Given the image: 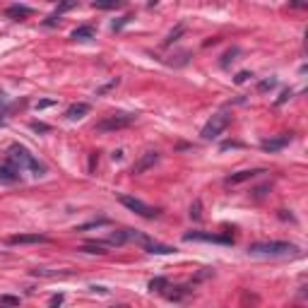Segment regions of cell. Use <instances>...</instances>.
Returning a JSON list of instances; mask_svg holds the SVG:
<instances>
[{"label": "cell", "mask_w": 308, "mask_h": 308, "mask_svg": "<svg viewBox=\"0 0 308 308\" xmlns=\"http://www.w3.org/2000/svg\"><path fill=\"white\" fill-rule=\"evenodd\" d=\"M8 164H12L17 171H32L34 176H44L46 166L41 162L34 159V154H29V149H24L20 144H12L8 152Z\"/></svg>", "instance_id": "1"}, {"label": "cell", "mask_w": 308, "mask_h": 308, "mask_svg": "<svg viewBox=\"0 0 308 308\" xmlns=\"http://www.w3.org/2000/svg\"><path fill=\"white\" fill-rule=\"evenodd\" d=\"M296 251L298 248L294 243L286 241H263L248 246V255H255V258H284V255H291Z\"/></svg>", "instance_id": "2"}, {"label": "cell", "mask_w": 308, "mask_h": 308, "mask_svg": "<svg viewBox=\"0 0 308 308\" xmlns=\"http://www.w3.org/2000/svg\"><path fill=\"white\" fill-rule=\"evenodd\" d=\"M135 123V113H109V116H104L97 125H94V130L97 132H113V130H123V128H128Z\"/></svg>", "instance_id": "3"}, {"label": "cell", "mask_w": 308, "mask_h": 308, "mask_svg": "<svg viewBox=\"0 0 308 308\" xmlns=\"http://www.w3.org/2000/svg\"><path fill=\"white\" fill-rule=\"evenodd\" d=\"M231 123V113H226V111H219V113H214L212 118H209L207 123H205V128H202V132H200V137L202 140H217L221 132L229 128Z\"/></svg>", "instance_id": "4"}, {"label": "cell", "mask_w": 308, "mask_h": 308, "mask_svg": "<svg viewBox=\"0 0 308 308\" xmlns=\"http://www.w3.org/2000/svg\"><path fill=\"white\" fill-rule=\"evenodd\" d=\"M121 205L123 207H128L130 212H135L137 217H144V219H154V217H159V209L157 207H149L147 202H142V200L132 198V195H121Z\"/></svg>", "instance_id": "5"}, {"label": "cell", "mask_w": 308, "mask_h": 308, "mask_svg": "<svg viewBox=\"0 0 308 308\" xmlns=\"http://www.w3.org/2000/svg\"><path fill=\"white\" fill-rule=\"evenodd\" d=\"M183 241H205V243H234L231 236H221V234H202V231H190L183 236Z\"/></svg>", "instance_id": "6"}, {"label": "cell", "mask_w": 308, "mask_h": 308, "mask_svg": "<svg viewBox=\"0 0 308 308\" xmlns=\"http://www.w3.org/2000/svg\"><path fill=\"white\" fill-rule=\"evenodd\" d=\"M159 162V152H154V149H149V152H144L135 164H132V169H130V174L132 176H140V174H144L147 169H152L154 164Z\"/></svg>", "instance_id": "7"}, {"label": "cell", "mask_w": 308, "mask_h": 308, "mask_svg": "<svg viewBox=\"0 0 308 308\" xmlns=\"http://www.w3.org/2000/svg\"><path fill=\"white\" fill-rule=\"evenodd\" d=\"M294 140V135L291 132H282V135H277V137H270V140H263L260 147H263V152H279V149H284L286 144Z\"/></svg>", "instance_id": "8"}, {"label": "cell", "mask_w": 308, "mask_h": 308, "mask_svg": "<svg viewBox=\"0 0 308 308\" xmlns=\"http://www.w3.org/2000/svg\"><path fill=\"white\" fill-rule=\"evenodd\" d=\"M260 174H265V169H243V171H236V174H231V176H226V186H239V183H243V181H251V178L260 176Z\"/></svg>", "instance_id": "9"}, {"label": "cell", "mask_w": 308, "mask_h": 308, "mask_svg": "<svg viewBox=\"0 0 308 308\" xmlns=\"http://www.w3.org/2000/svg\"><path fill=\"white\" fill-rule=\"evenodd\" d=\"M10 246H27V243H48V236L44 234H17L8 239Z\"/></svg>", "instance_id": "10"}, {"label": "cell", "mask_w": 308, "mask_h": 308, "mask_svg": "<svg viewBox=\"0 0 308 308\" xmlns=\"http://www.w3.org/2000/svg\"><path fill=\"white\" fill-rule=\"evenodd\" d=\"M137 239L142 241V248L147 251V253H152V255H169V253H174V248H171V246H164V243L149 241L147 236H137Z\"/></svg>", "instance_id": "11"}, {"label": "cell", "mask_w": 308, "mask_h": 308, "mask_svg": "<svg viewBox=\"0 0 308 308\" xmlns=\"http://www.w3.org/2000/svg\"><path fill=\"white\" fill-rule=\"evenodd\" d=\"M87 113H89V104L80 101V104H72V106L65 111V118L67 121H80V118H85Z\"/></svg>", "instance_id": "12"}, {"label": "cell", "mask_w": 308, "mask_h": 308, "mask_svg": "<svg viewBox=\"0 0 308 308\" xmlns=\"http://www.w3.org/2000/svg\"><path fill=\"white\" fill-rule=\"evenodd\" d=\"M5 15L12 17V20H27V17H32L34 15V10L32 8H27V5H10V8L5 10Z\"/></svg>", "instance_id": "13"}, {"label": "cell", "mask_w": 308, "mask_h": 308, "mask_svg": "<svg viewBox=\"0 0 308 308\" xmlns=\"http://www.w3.org/2000/svg\"><path fill=\"white\" fill-rule=\"evenodd\" d=\"M0 181H3V183H17V181H20V171L12 164L0 166Z\"/></svg>", "instance_id": "14"}, {"label": "cell", "mask_w": 308, "mask_h": 308, "mask_svg": "<svg viewBox=\"0 0 308 308\" xmlns=\"http://www.w3.org/2000/svg\"><path fill=\"white\" fill-rule=\"evenodd\" d=\"M92 36H94V27H89V24H82V27H77L75 32H72L75 41H89Z\"/></svg>", "instance_id": "15"}, {"label": "cell", "mask_w": 308, "mask_h": 308, "mask_svg": "<svg viewBox=\"0 0 308 308\" xmlns=\"http://www.w3.org/2000/svg\"><path fill=\"white\" fill-rule=\"evenodd\" d=\"M166 289H169V279L164 277H154L152 282H149V291H157V294H166Z\"/></svg>", "instance_id": "16"}, {"label": "cell", "mask_w": 308, "mask_h": 308, "mask_svg": "<svg viewBox=\"0 0 308 308\" xmlns=\"http://www.w3.org/2000/svg\"><path fill=\"white\" fill-rule=\"evenodd\" d=\"M0 306L15 308V306H20V298L17 296H0Z\"/></svg>", "instance_id": "17"}, {"label": "cell", "mask_w": 308, "mask_h": 308, "mask_svg": "<svg viewBox=\"0 0 308 308\" xmlns=\"http://www.w3.org/2000/svg\"><path fill=\"white\" fill-rule=\"evenodd\" d=\"M80 251H82V253H97V255H104L106 253V251H104V246H82V248H80Z\"/></svg>", "instance_id": "18"}, {"label": "cell", "mask_w": 308, "mask_h": 308, "mask_svg": "<svg viewBox=\"0 0 308 308\" xmlns=\"http://www.w3.org/2000/svg\"><path fill=\"white\" fill-rule=\"evenodd\" d=\"M130 20H132V15H125V17H121L118 22H113V24H111V29H113V32H121L123 27H125V24L130 22Z\"/></svg>", "instance_id": "19"}, {"label": "cell", "mask_w": 308, "mask_h": 308, "mask_svg": "<svg viewBox=\"0 0 308 308\" xmlns=\"http://www.w3.org/2000/svg\"><path fill=\"white\" fill-rule=\"evenodd\" d=\"M109 219H97V221H89V224H82L77 231H87V229H94V226H106Z\"/></svg>", "instance_id": "20"}, {"label": "cell", "mask_w": 308, "mask_h": 308, "mask_svg": "<svg viewBox=\"0 0 308 308\" xmlns=\"http://www.w3.org/2000/svg\"><path fill=\"white\" fill-rule=\"evenodd\" d=\"M63 301H65V294H55V296H51V301H48V308H60Z\"/></svg>", "instance_id": "21"}, {"label": "cell", "mask_w": 308, "mask_h": 308, "mask_svg": "<svg viewBox=\"0 0 308 308\" xmlns=\"http://www.w3.org/2000/svg\"><path fill=\"white\" fill-rule=\"evenodd\" d=\"M97 10H113V8H121V3H94Z\"/></svg>", "instance_id": "22"}, {"label": "cell", "mask_w": 308, "mask_h": 308, "mask_svg": "<svg viewBox=\"0 0 308 308\" xmlns=\"http://www.w3.org/2000/svg\"><path fill=\"white\" fill-rule=\"evenodd\" d=\"M277 85L275 77H270V80H265V82H260V92H267V89H272Z\"/></svg>", "instance_id": "23"}, {"label": "cell", "mask_w": 308, "mask_h": 308, "mask_svg": "<svg viewBox=\"0 0 308 308\" xmlns=\"http://www.w3.org/2000/svg\"><path fill=\"white\" fill-rule=\"evenodd\" d=\"M190 217H193V219H200V217H202V214H200V200H195V205L190 207Z\"/></svg>", "instance_id": "24"}, {"label": "cell", "mask_w": 308, "mask_h": 308, "mask_svg": "<svg viewBox=\"0 0 308 308\" xmlns=\"http://www.w3.org/2000/svg\"><path fill=\"white\" fill-rule=\"evenodd\" d=\"M32 130H36V132H48L51 128H48L46 123H36V121H34V123H32Z\"/></svg>", "instance_id": "25"}, {"label": "cell", "mask_w": 308, "mask_h": 308, "mask_svg": "<svg viewBox=\"0 0 308 308\" xmlns=\"http://www.w3.org/2000/svg\"><path fill=\"white\" fill-rule=\"evenodd\" d=\"M181 34H183V27H178L176 32H171V34H169V39H166V46H169V44H174V41H176V36H181Z\"/></svg>", "instance_id": "26"}, {"label": "cell", "mask_w": 308, "mask_h": 308, "mask_svg": "<svg viewBox=\"0 0 308 308\" xmlns=\"http://www.w3.org/2000/svg\"><path fill=\"white\" fill-rule=\"evenodd\" d=\"M248 77H253V75H251V72H239V75H236V80H234V82H236V85H243V82H246Z\"/></svg>", "instance_id": "27"}, {"label": "cell", "mask_w": 308, "mask_h": 308, "mask_svg": "<svg viewBox=\"0 0 308 308\" xmlns=\"http://www.w3.org/2000/svg\"><path fill=\"white\" fill-rule=\"evenodd\" d=\"M116 85H118V80H111L109 85H104L101 89H97V94H104V92H109V89H111V87H116Z\"/></svg>", "instance_id": "28"}, {"label": "cell", "mask_w": 308, "mask_h": 308, "mask_svg": "<svg viewBox=\"0 0 308 308\" xmlns=\"http://www.w3.org/2000/svg\"><path fill=\"white\" fill-rule=\"evenodd\" d=\"M289 97H291V92H289V89H284V92H282V97L277 99V106H279V104H284V101L289 99Z\"/></svg>", "instance_id": "29"}, {"label": "cell", "mask_w": 308, "mask_h": 308, "mask_svg": "<svg viewBox=\"0 0 308 308\" xmlns=\"http://www.w3.org/2000/svg\"><path fill=\"white\" fill-rule=\"evenodd\" d=\"M5 104H8V99H5V94L0 92V113H3V109H5Z\"/></svg>", "instance_id": "30"}, {"label": "cell", "mask_w": 308, "mask_h": 308, "mask_svg": "<svg viewBox=\"0 0 308 308\" xmlns=\"http://www.w3.org/2000/svg\"><path fill=\"white\" fill-rule=\"evenodd\" d=\"M94 164H97V154H92V159H89V171H94Z\"/></svg>", "instance_id": "31"}, {"label": "cell", "mask_w": 308, "mask_h": 308, "mask_svg": "<svg viewBox=\"0 0 308 308\" xmlns=\"http://www.w3.org/2000/svg\"><path fill=\"white\" fill-rule=\"evenodd\" d=\"M109 308H128L125 303H118V306H109Z\"/></svg>", "instance_id": "32"}]
</instances>
